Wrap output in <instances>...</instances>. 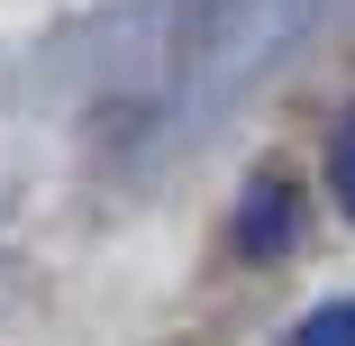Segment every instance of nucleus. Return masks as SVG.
Returning <instances> with one entry per match:
<instances>
[{
  "label": "nucleus",
  "mask_w": 355,
  "mask_h": 346,
  "mask_svg": "<svg viewBox=\"0 0 355 346\" xmlns=\"http://www.w3.org/2000/svg\"><path fill=\"white\" fill-rule=\"evenodd\" d=\"M237 246L255 255V264H273V255H292V182H255L246 191V210H237Z\"/></svg>",
  "instance_id": "nucleus-2"
},
{
  "label": "nucleus",
  "mask_w": 355,
  "mask_h": 346,
  "mask_svg": "<svg viewBox=\"0 0 355 346\" xmlns=\"http://www.w3.org/2000/svg\"><path fill=\"white\" fill-rule=\"evenodd\" d=\"M292 346H355V301H328L292 328Z\"/></svg>",
  "instance_id": "nucleus-3"
},
{
  "label": "nucleus",
  "mask_w": 355,
  "mask_h": 346,
  "mask_svg": "<svg viewBox=\"0 0 355 346\" xmlns=\"http://www.w3.org/2000/svg\"><path fill=\"white\" fill-rule=\"evenodd\" d=\"M328 191H337V210L355 219V119L328 137Z\"/></svg>",
  "instance_id": "nucleus-4"
},
{
  "label": "nucleus",
  "mask_w": 355,
  "mask_h": 346,
  "mask_svg": "<svg viewBox=\"0 0 355 346\" xmlns=\"http://www.w3.org/2000/svg\"><path fill=\"white\" fill-rule=\"evenodd\" d=\"M292 28H301V0H182V64L219 101V92H246L292 46Z\"/></svg>",
  "instance_id": "nucleus-1"
}]
</instances>
